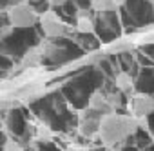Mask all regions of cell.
<instances>
[{"label": "cell", "mask_w": 154, "mask_h": 151, "mask_svg": "<svg viewBox=\"0 0 154 151\" xmlns=\"http://www.w3.org/2000/svg\"><path fill=\"white\" fill-rule=\"evenodd\" d=\"M143 124V120L131 117V115H122V113H109L103 115L100 120V129L98 137L105 147H120L123 142L138 131V127Z\"/></svg>", "instance_id": "6da1fadb"}, {"label": "cell", "mask_w": 154, "mask_h": 151, "mask_svg": "<svg viewBox=\"0 0 154 151\" xmlns=\"http://www.w3.org/2000/svg\"><path fill=\"white\" fill-rule=\"evenodd\" d=\"M6 17L13 27H33L36 22H40L38 11L29 4V2H18L13 4L8 11Z\"/></svg>", "instance_id": "7a4b0ae2"}, {"label": "cell", "mask_w": 154, "mask_h": 151, "mask_svg": "<svg viewBox=\"0 0 154 151\" xmlns=\"http://www.w3.org/2000/svg\"><path fill=\"white\" fill-rule=\"evenodd\" d=\"M40 26L44 29V35L47 38H58L63 37L67 33V26L62 18H58L56 11L53 8H47L42 15H40Z\"/></svg>", "instance_id": "3957f363"}, {"label": "cell", "mask_w": 154, "mask_h": 151, "mask_svg": "<svg viewBox=\"0 0 154 151\" xmlns=\"http://www.w3.org/2000/svg\"><path fill=\"white\" fill-rule=\"evenodd\" d=\"M129 106H131L132 117H136L140 120H145L154 111V98L149 93H134Z\"/></svg>", "instance_id": "277c9868"}, {"label": "cell", "mask_w": 154, "mask_h": 151, "mask_svg": "<svg viewBox=\"0 0 154 151\" xmlns=\"http://www.w3.org/2000/svg\"><path fill=\"white\" fill-rule=\"evenodd\" d=\"M103 115L93 111V109H87L80 115V131L82 135L85 137H93V135H98V129H100V120H102Z\"/></svg>", "instance_id": "5b68a950"}, {"label": "cell", "mask_w": 154, "mask_h": 151, "mask_svg": "<svg viewBox=\"0 0 154 151\" xmlns=\"http://www.w3.org/2000/svg\"><path fill=\"white\" fill-rule=\"evenodd\" d=\"M89 109H93V111H96V113H100V115L114 113V109H112V106H111L107 95H103L100 89H96V91L91 93V97H89Z\"/></svg>", "instance_id": "8992f818"}, {"label": "cell", "mask_w": 154, "mask_h": 151, "mask_svg": "<svg viewBox=\"0 0 154 151\" xmlns=\"http://www.w3.org/2000/svg\"><path fill=\"white\" fill-rule=\"evenodd\" d=\"M42 58H44V49L40 46L38 47H31L22 58V67H35V66H38L42 62Z\"/></svg>", "instance_id": "52a82bcc"}, {"label": "cell", "mask_w": 154, "mask_h": 151, "mask_svg": "<svg viewBox=\"0 0 154 151\" xmlns=\"http://www.w3.org/2000/svg\"><path fill=\"white\" fill-rule=\"evenodd\" d=\"M96 29L94 26V20L89 17V15H80L76 18V31L82 33V35H93Z\"/></svg>", "instance_id": "ba28073f"}, {"label": "cell", "mask_w": 154, "mask_h": 151, "mask_svg": "<svg viewBox=\"0 0 154 151\" xmlns=\"http://www.w3.org/2000/svg\"><path fill=\"white\" fill-rule=\"evenodd\" d=\"M132 47H134L132 40H129V38H118V40L107 44V46H105V51H107V53H127V51H131Z\"/></svg>", "instance_id": "9c48e42d"}, {"label": "cell", "mask_w": 154, "mask_h": 151, "mask_svg": "<svg viewBox=\"0 0 154 151\" xmlns=\"http://www.w3.org/2000/svg\"><path fill=\"white\" fill-rule=\"evenodd\" d=\"M114 84H116V88H118L122 93H131V91H132V79H131V75L125 73V71L116 73Z\"/></svg>", "instance_id": "30bf717a"}, {"label": "cell", "mask_w": 154, "mask_h": 151, "mask_svg": "<svg viewBox=\"0 0 154 151\" xmlns=\"http://www.w3.org/2000/svg\"><path fill=\"white\" fill-rule=\"evenodd\" d=\"M91 8L98 13H112L116 11V8L112 6L111 0H91Z\"/></svg>", "instance_id": "8fae6325"}, {"label": "cell", "mask_w": 154, "mask_h": 151, "mask_svg": "<svg viewBox=\"0 0 154 151\" xmlns=\"http://www.w3.org/2000/svg\"><path fill=\"white\" fill-rule=\"evenodd\" d=\"M35 137H36V140H40V142H49V140H53V131H51V127H49L47 124H38Z\"/></svg>", "instance_id": "7c38bea8"}, {"label": "cell", "mask_w": 154, "mask_h": 151, "mask_svg": "<svg viewBox=\"0 0 154 151\" xmlns=\"http://www.w3.org/2000/svg\"><path fill=\"white\" fill-rule=\"evenodd\" d=\"M107 58V51L105 49H100V51H93V53H89L87 55V64H98V62H102V60H105Z\"/></svg>", "instance_id": "4fadbf2b"}, {"label": "cell", "mask_w": 154, "mask_h": 151, "mask_svg": "<svg viewBox=\"0 0 154 151\" xmlns=\"http://www.w3.org/2000/svg\"><path fill=\"white\" fill-rule=\"evenodd\" d=\"M4 151H24V147L17 140H6L4 142Z\"/></svg>", "instance_id": "5bb4252c"}, {"label": "cell", "mask_w": 154, "mask_h": 151, "mask_svg": "<svg viewBox=\"0 0 154 151\" xmlns=\"http://www.w3.org/2000/svg\"><path fill=\"white\" fill-rule=\"evenodd\" d=\"M107 98H109V102H111L112 109H116V108L120 106V97H118V95H107Z\"/></svg>", "instance_id": "9a60e30c"}, {"label": "cell", "mask_w": 154, "mask_h": 151, "mask_svg": "<svg viewBox=\"0 0 154 151\" xmlns=\"http://www.w3.org/2000/svg\"><path fill=\"white\" fill-rule=\"evenodd\" d=\"M47 2H49L51 8H63V6L69 2V0H47Z\"/></svg>", "instance_id": "2e32d148"}, {"label": "cell", "mask_w": 154, "mask_h": 151, "mask_svg": "<svg viewBox=\"0 0 154 151\" xmlns=\"http://www.w3.org/2000/svg\"><path fill=\"white\" fill-rule=\"evenodd\" d=\"M13 29H15V27H13L11 24H6V26L2 27V37H8V35H9V33L13 31Z\"/></svg>", "instance_id": "e0dca14e"}, {"label": "cell", "mask_w": 154, "mask_h": 151, "mask_svg": "<svg viewBox=\"0 0 154 151\" xmlns=\"http://www.w3.org/2000/svg\"><path fill=\"white\" fill-rule=\"evenodd\" d=\"M112 2V6L116 8V9H120V8H123L125 4H127V0H111Z\"/></svg>", "instance_id": "ac0fdd59"}, {"label": "cell", "mask_w": 154, "mask_h": 151, "mask_svg": "<svg viewBox=\"0 0 154 151\" xmlns=\"http://www.w3.org/2000/svg\"><path fill=\"white\" fill-rule=\"evenodd\" d=\"M65 151H84V149H82V147H72V146H71V147L65 149Z\"/></svg>", "instance_id": "d6986e66"}, {"label": "cell", "mask_w": 154, "mask_h": 151, "mask_svg": "<svg viewBox=\"0 0 154 151\" xmlns=\"http://www.w3.org/2000/svg\"><path fill=\"white\" fill-rule=\"evenodd\" d=\"M27 2H38V0H27Z\"/></svg>", "instance_id": "ffe728a7"}, {"label": "cell", "mask_w": 154, "mask_h": 151, "mask_svg": "<svg viewBox=\"0 0 154 151\" xmlns=\"http://www.w3.org/2000/svg\"><path fill=\"white\" fill-rule=\"evenodd\" d=\"M147 2H154V0H147Z\"/></svg>", "instance_id": "44dd1931"}]
</instances>
